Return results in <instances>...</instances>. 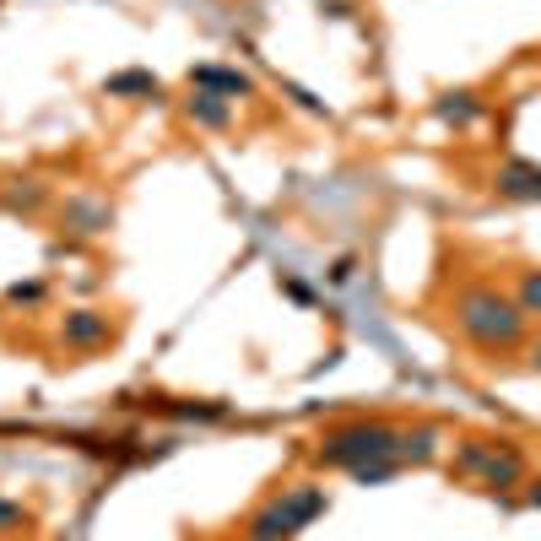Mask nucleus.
<instances>
[{"label": "nucleus", "instance_id": "nucleus-1", "mask_svg": "<svg viewBox=\"0 0 541 541\" xmlns=\"http://www.w3.org/2000/svg\"><path fill=\"white\" fill-rule=\"evenodd\" d=\"M433 439H439L433 428L406 433L385 417H358V422L325 428L320 444H314V460L331 471H347V477H358L368 487V482H385L406 466H422V460L433 455Z\"/></svg>", "mask_w": 541, "mask_h": 541}, {"label": "nucleus", "instance_id": "nucleus-2", "mask_svg": "<svg viewBox=\"0 0 541 541\" xmlns=\"http://www.w3.org/2000/svg\"><path fill=\"white\" fill-rule=\"evenodd\" d=\"M455 331L482 352H509L525 336V309L504 298L498 287H466L455 298Z\"/></svg>", "mask_w": 541, "mask_h": 541}, {"label": "nucleus", "instance_id": "nucleus-3", "mask_svg": "<svg viewBox=\"0 0 541 541\" xmlns=\"http://www.w3.org/2000/svg\"><path fill=\"white\" fill-rule=\"evenodd\" d=\"M314 514H325V487H314V482L282 487V493H271L266 504L244 520V536H255V541H293Z\"/></svg>", "mask_w": 541, "mask_h": 541}, {"label": "nucleus", "instance_id": "nucleus-4", "mask_svg": "<svg viewBox=\"0 0 541 541\" xmlns=\"http://www.w3.org/2000/svg\"><path fill=\"white\" fill-rule=\"evenodd\" d=\"M455 466L471 471V477H482L487 487H509V482H520L525 460L504 439H466V444H460V455H455Z\"/></svg>", "mask_w": 541, "mask_h": 541}, {"label": "nucleus", "instance_id": "nucleus-5", "mask_svg": "<svg viewBox=\"0 0 541 541\" xmlns=\"http://www.w3.org/2000/svg\"><path fill=\"white\" fill-rule=\"evenodd\" d=\"M60 341L76 352H92V347H103V341H114V325H109V314H98V309H76V314H65Z\"/></svg>", "mask_w": 541, "mask_h": 541}, {"label": "nucleus", "instance_id": "nucleus-6", "mask_svg": "<svg viewBox=\"0 0 541 541\" xmlns=\"http://www.w3.org/2000/svg\"><path fill=\"white\" fill-rule=\"evenodd\" d=\"M498 195H509V201H541V168L525 163V157H509L498 168Z\"/></svg>", "mask_w": 541, "mask_h": 541}, {"label": "nucleus", "instance_id": "nucleus-7", "mask_svg": "<svg viewBox=\"0 0 541 541\" xmlns=\"http://www.w3.org/2000/svg\"><path fill=\"white\" fill-rule=\"evenodd\" d=\"M184 114H190L195 125H211V130H217V125H228V114H233V109L217 98V92H195V98L184 103Z\"/></svg>", "mask_w": 541, "mask_h": 541}, {"label": "nucleus", "instance_id": "nucleus-8", "mask_svg": "<svg viewBox=\"0 0 541 541\" xmlns=\"http://www.w3.org/2000/svg\"><path fill=\"white\" fill-rule=\"evenodd\" d=\"M190 82H206V87H222V92H249V76H239V71H222V65H201V71L190 76Z\"/></svg>", "mask_w": 541, "mask_h": 541}, {"label": "nucleus", "instance_id": "nucleus-9", "mask_svg": "<svg viewBox=\"0 0 541 541\" xmlns=\"http://www.w3.org/2000/svg\"><path fill=\"white\" fill-rule=\"evenodd\" d=\"M33 525V514L17 504V498H0V536H22Z\"/></svg>", "mask_w": 541, "mask_h": 541}, {"label": "nucleus", "instance_id": "nucleus-10", "mask_svg": "<svg viewBox=\"0 0 541 541\" xmlns=\"http://www.w3.org/2000/svg\"><path fill=\"white\" fill-rule=\"evenodd\" d=\"M520 309L525 314H541V271H525L520 276Z\"/></svg>", "mask_w": 541, "mask_h": 541}, {"label": "nucleus", "instance_id": "nucleus-11", "mask_svg": "<svg viewBox=\"0 0 541 541\" xmlns=\"http://www.w3.org/2000/svg\"><path fill=\"white\" fill-rule=\"evenodd\" d=\"M450 98H455V103H439V114H444V120H455V125H466L471 114H477V103H471V92H450Z\"/></svg>", "mask_w": 541, "mask_h": 541}, {"label": "nucleus", "instance_id": "nucleus-12", "mask_svg": "<svg viewBox=\"0 0 541 541\" xmlns=\"http://www.w3.org/2000/svg\"><path fill=\"white\" fill-rule=\"evenodd\" d=\"M103 92H157V82H152V76H136V71H130V76H114V82H103Z\"/></svg>", "mask_w": 541, "mask_h": 541}, {"label": "nucleus", "instance_id": "nucleus-13", "mask_svg": "<svg viewBox=\"0 0 541 541\" xmlns=\"http://www.w3.org/2000/svg\"><path fill=\"white\" fill-rule=\"evenodd\" d=\"M531 504H536V509H541V482H536V487H531Z\"/></svg>", "mask_w": 541, "mask_h": 541}, {"label": "nucleus", "instance_id": "nucleus-14", "mask_svg": "<svg viewBox=\"0 0 541 541\" xmlns=\"http://www.w3.org/2000/svg\"><path fill=\"white\" fill-rule=\"evenodd\" d=\"M531 363H536V368H541V347H536V358H531Z\"/></svg>", "mask_w": 541, "mask_h": 541}, {"label": "nucleus", "instance_id": "nucleus-15", "mask_svg": "<svg viewBox=\"0 0 541 541\" xmlns=\"http://www.w3.org/2000/svg\"><path fill=\"white\" fill-rule=\"evenodd\" d=\"M233 541H255V536H233Z\"/></svg>", "mask_w": 541, "mask_h": 541}]
</instances>
